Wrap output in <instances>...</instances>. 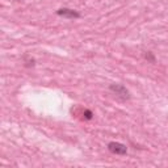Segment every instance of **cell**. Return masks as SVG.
Wrapping results in <instances>:
<instances>
[{
  "instance_id": "cell-5",
  "label": "cell",
  "mask_w": 168,
  "mask_h": 168,
  "mask_svg": "<svg viewBox=\"0 0 168 168\" xmlns=\"http://www.w3.org/2000/svg\"><path fill=\"white\" fill-rule=\"evenodd\" d=\"M145 58L147 59V60H150V62H155V58H154V55L151 54V53H147V54H145Z\"/></svg>"
},
{
  "instance_id": "cell-1",
  "label": "cell",
  "mask_w": 168,
  "mask_h": 168,
  "mask_svg": "<svg viewBox=\"0 0 168 168\" xmlns=\"http://www.w3.org/2000/svg\"><path fill=\"white\" fill-rule=\"evenodd\" d=\"M109 89L113 92L117 97L122 98V100H127V98L130 97L129 91H127L122 84H112V85L109 87Z\"/></svg>"
},
{
  "instance_id": "cell-3",
  "label": "cell",
  "mask_w": 168,
  "mask_h": 168,
  "mask_svg": "<svg viewBox=\"0 0 168 168\" xmlns=\"http://www.w3.org/2000/svg\"><path fill=\"white\" fill-rule=\"evenodd\" d=\"M57 15L62 16V17H66V18H79L80 13L74 9H68V8H62L57 12Z\"/></svg>"
},
{
  "instance_id": "cell-2",
  "label": "cell",
  "mask_w": 168,
  "mask_h": 168,
  "mask_svg": "<svg viewBox=\"0 0 168 168\" xmlns=\"http://www.w3.org/2000/svg\"><path fill=\"white\" fill-rule=\"evenodd\" d=\"M108 150L116 155H125L127 152V147L120 142H110L108 145Z\"/></svg>"
},
{
  "instance_id": "cell-4",
  "label": "cell",
  "mask_w": 168,
  "mask_h": 168,
  "mask_svg": "<svg viewBox=\"0 0 168 168\" xmlns=\"http://www.w3.org/2000/svg\"><path fill=\"white\" fill-rule=\"evenodd\" d=\"M83 114H84V118H87V120H91L92 116H93V114H92V112H91V110H88V109H85Z\"/></svg>"
}]
</instances>
